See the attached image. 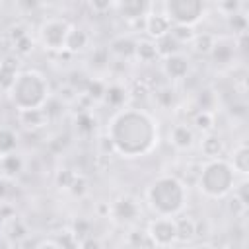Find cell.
I'll return each instance as SVG.
<instances>
[{
    "label": "cell",
    "instance_id": "10",
    "mask_svg": "<svg viewBox=\"0 0 249 249\" xmlns=\"http://www.w3.org/2000/svg\"><path fill=\"white\" fill-rule=\"evenodd\" d=\"M171 27L173 25L163 12H148L144 16V29L152 41H160V39L167 37Z\"/></svg>",
    "mask_w": 249,
    "mask_h": 249
},
{
    "label": "cell",
    "instance_id": "4",
    "mask_svg": "<svg viewBox=\"0 0 249 249\" xmlns=\"http://www.w3.org/2000/svg\"><path fill=\"white\" fill-rule=\"evenodd\" d=\"M235 187V171L224 158L206 160L198 175V191L212 200L228 196Z\"/></svg>",
    "mask_w": 249,
    "mask_h": 249
},
{
    "label": "cell",
    "instance_id": "2",
    "mask_svg": "<svg viewBox=\"0 0 249 249\" xmlns=\"http://www.w3.org/2000/svg\"><path fill=\"white\" fill-rule=\"evenodd\" d=\"M187 200H189V191L185 183L175 175L169 173L158 175L146 187V202L156 216L175 218L185 210Z\"/></svg>",
    "mask_w": 249,
    "mask_h": 249
},
{
    "label": "cell",
    "instance_id": "28",
    "mask_svg": "<svg viewBox=\"0 0 249 249\" xmlns=\"http://www.w3.org/2000/svg\"><path fill=\"white\" fill-rule=\"evenodd\" d=\"M228 21H230V27L233 29V33L245 35V31H247V18L241 12H235V14L228 16Z\"/></svg>",
    "mask_w": 249,
    "mask_h": 249
},
{
    "label": "cell",
    "instance_id": "16",
    "mask_svg": "<svg viewBox=\"0 0 249 249\" xmlns=\"http://www.w3.org/2000/svg\"><path fill=\"white\" fill-rule=\"evenodd\" d=\"M126 97H128V91H126L124 86H121V84H111V86H105V91H103V97H101V99H103L107 105H111V107H115V109L119 111V109L124 107Z\"/></svg>",
    "mask_w": 249,
    "mask_h": 249
},
{
    "label": "cell",
    "instance_id": "18",
    "mask_svg": "<svg viewBox=\"0 0 249 249\" xmlns=\"http://www.w3.org/2000/svg\"><path fill=\"white\" fill-rule=\"evenodd\" d=\"M19 123L25 128H41L49 123L47 109H33V111H19Z\"/></svg>",
    "mask_w": 249,
    "mask_h": 249
},
{
    "label": "cell",
    "instance_id": "24",
    "mask_svg": "<svg viewBox=\"0 0 249 249\" xmlns=\"http://www.w3.org/2000/svg\"><path fill=\"white\" fill-rule=\"evenodd\" d=\"M16 74H18V60L16 58H4L0 62V86H4L8 89V86L12 84Z\"/></svg>",
    "mask_w": 249,
    "mask_h": 249
},
{
    "label": "cell",
    "instance_id": "17",
    "mask_svg": "<svg viewBox=\"0 0 249 249\" xmlns=\"http://www.w3.org/2000/svg\"><path fill=\"white\" fill-rule=\"evenodd\" d=\"M134 56H136L140 62H144V64H150V62H154L156 58H160L156 41H152V39L136 41V45H134Z\"/></svg>",
    "mask_w": 249,
    "mask_h": 249
},
{
    "label": "cell",
    "instance_id": "9",
    "mask_svg": "<svg viewBox=\"0 0 249 249\" xmlns=\"http://www.w3.org/2000/svg\"><path fill=\"white\" fill-rule=\"evenodd\" d=\"M161 72L165 74V78H169L171 82H179V80H185L187 74L191 72V60L187 54L183 53H173V54H167L163 56V62H161Z\"/></svg>",
    "mask_w": 249,
    "mask_h": 249
},
{
    "label": "cell",
    "instance_id": "12",
    "mask_svg": "<svg viewBox=\"0 0 249 249\" xmlns=\"http://www.w3.org/2000/svg\"><path fill=\"white\" fill-rule=\"evenodd\" d=\"M228 161H230V165H231V169H233L235 173H239L243 179L247 177V173H249V146H247L245 140H241V142L233 148L231 158H230Z\"/></svg>",
    "mask_w": 249,
    "mask_h": 249
},
{
    "label": "cell",
    "instance_id": "30",
    "mask_svg": "<svg viewBox=\"0 0 249 249\" xmlns=\"http://www.w3.org/2000/svg\"><path fill=\"white\" fill-rule=\"evenodd\" d=\"M233 196H235V200L245 208L247 206V181L243 179L237 187H233Z\"/></svg>",
    "mask_w": 249,
    "mask_h": 249
},
{
    "label": "cell",
    "instance_id": "5",
    "mask_svg": "<svg viewBox=\"0 0 249 249\" xmlns=\"http://www.w3.org/2000/svg\"><path fill=\"white\" fill-rule=\"evenodd\" d=\"M206 6L200 0H167L163 4V14L171 25L193 27L204 18Z\"/></svg>",
    "mask_w": 249,
    "mask_h": 249
},
{
    "label": "cell",
    "instance_id": "32",
    "mask_svg": "<svg viewBox=\"0 0 249 249\" xmlns=\"http://www.w3.org/2000/svg\"><path fill=\"white\" fill-rule=\"evenodd\" d=\"M142 249H150V247H142Z\"/></svg>",
    "mask_w": 249,
    "mask_h": 249
},
{
    "label": "cell",
    "instance_id": "31",
    "mask_svg": "<svg viewBox=\"0 0 249 249\" xmlns=\"http://www.w3.org/2000/svg\"><path fill=\"white\" fill-rule=\"evenodd\" d=\"M35 249H68L60 239H54V237H47V239H41Z\"/></svg>",
    "mask_w": 249,
    "mask_h": 249
},
{
    "label": "cell",
    "instance_id": "14",
    "mask_svg": "<svg viewBox=\"0 0 249 249\" xmlns=\"http://www.w3.org/2000/svg\"><path fill=\"white\" fill-rule=\"evenodd\" d=\"M88 45H89V35H88V31H86L84 27L70 25V31H68V37H66L64 51L76 54V53H82Z\"/></svg>",
    "mask_w": 249,
    "mask_h": 249
},
{
    "label": "cell",
    "instance_id": "20",
    "mask_svg": "<svg viewBox=\"0 0 249 249\" xmlns=\"http://www.w3.org/2000/svg\"><path fill=\"white\" fill-rule=\"evenodd\" d=\"M4 230H6L8 237L14 239V241H21V239H25L27 233H29L27 224H25L21 218H16V216H12L10 220L4 222Z\"/></svg>",
    "mask_w": 249,
    "mask_h": 249
},
{
    "label": "cell",
    "instance_id": "22",
    "mask_svg": "<svg viewBox=\"0 0 249 249\" xmlns=\"http://www.w3.org/2000/svg\"><path fill=\"white\" fill-rule=\"evenodd\" d=\"M193 49L200 54H210L214 45H216V37L212 33H195L193 37Z\"/></svg>",
    "mask_w": 249,
    "mask_h": 249
},
{
    "label": "cell",
    "instance_id": "15",
    "mask_svg": "<svg viewBox=\"0 0 249 249\" xmlns=\"http://www.w3.org/2000/svg\"><path fill=\"white\" fill-rule=\"evenodd\" d=\"M23 165H25V161H23V158L18 152H14L10 156H4L0 160V175L4 179L12 181V179H16L23 171Z\"/></svg>",
    "mask_w": 249,
    "mask_h": 249
},
{
    "label": "cell",
    "instance_id": "13",
    "mask_svg": "<svg viewBox=\"0 0 249 249\" xmlns=\"http://www.w3.org/2000/svg\"><path fill=\"white\" fill-rule=\"evenodd\" d=\"M224 148H226V146H224V140H222V136L216 134V132H208V134H204L202 140H200V154H202L206 160H218V158H222Z\"/></svg>",
    "mask_w": 249,
    "mask_h": 249
},
{
    "label": "cell",
    "instance_id": "21",
    "mask_svg": "<svg viewBox=\"0 0 249 249\" xmlns=\"http://www.w3.org/2000/svg\"><path fill=\"white\" fill-rule=\"evenodd\" d=\"M115 8L121 10V14L126 16V18H144L148 14V8L150 6L144 4V2L132 0V2H119V4H115Z\"/></svg>",
    "mask_w": 249,
    "mask_h": 249
},
{
    "label": "cell",
    "instance_id": "7",
    "mask_svg": "<svg viewBox=\"0 0 249 249\" xmlns=\"http://www.w3.org/2000/svg\"><path fill=\"white\" fill-rule=\"evenodd\" d=\"M68 31H70V23L66 19H62V18H49L39 27V41H41L45 51L60 53V51H64Z\"/></svg>",
    "mask_w": 249,
    "mask_h": 249
},
{
    "label": "cell",
    "instance_id": "11",
    "mask_svg": "<svg viewBox=\"0 0 249 249\" xmlns=\"http://www.w3.org/2000/svg\"><path fill=\"white\" fill-rule=\"evenodd\" d=\"M195 140H196L195 128H193L191 124H187V123H177V124H173L171 130H169V144H171L175 150H179V152L191 150V148L195 146Z\"/></svg>",
    "mask_w": 249,
    "mask_h": 249
},
{
    "label": "cell",
    "instance_id": "23",
    "mask_svg": "<svg viewBox=\"0 0 249 249\" xmlns=\"http://www.w3.org/2000/svg\"><path fill=\"white\" fill-rule=\"evenodd\" d=\"M193 124H195V128L200 130L202 134H208V132H212L214 126H216V117H214V113H210V111H198V113L193 117Z\"/></svg>",
    "mask_w": 249,
    "mask_h": 249
},
{
    "label": "cell",
    "instance_id": "8",
    "mask_svg": "<svg viewBox=\"0 0 249 249\" xmlns=\"http://www.w3.org/2000/svg\"><path fill=\"white\" fill-rule=\"evenodd\" d=\"M146 237L154 247H171L177 243V220L156 216L146 226Z\"/></svg>",
    "mask_w": 249,
    "mask_h": 249
},
{
    "label": "cell",
    "instance_id": "26",
    "mask_svg": "<svg viewBox=\"0 0 249 249\" xmlns=\"http://www.w3.org/2000/svg\"><path fill=\"white\" fill-rule=\"evenodd\" d=\"M169 37L177 43V45H183V43H191L193 37H195V31L193 27H181V25H173L171 31H169Z\"/></svg>",
    "mask_w": 249,
    "mask_h": 249
},
{
    "label": "cell",
    "instance_id": "6",
    "mask_svg": "<svg viewBox=\"0 0 249 249\" xmlns=\"http://www.w3.org/2000/svg\"><path fill=\"white\" fill-rule=\"evenodd\" d=\"M107 214L113 220V224L121 228H130L140 220L142 206L138 198H134L132 195H121L107 206Z\"/></svg>",
    "mask_w": 249,
    "mask_h": 249
},
{
    "label": "cell",
    "instance_id": "27",
    "mask_svg": "<svg viewBox=\"0 0 249 249\" xmlns=\"http://www.w3.org/2000/svg\"><path fill=\"white\" fill-rule=\"evenodd\" d=\"M210 54H212L218 62H228V60L231 58V54H233V49H231V45H228V43L216 39V45H214V49H212Z\"/></svg>",
    "mask_w": 249,
    "mask_h": 249
},
{
    "label": "cell",
    "instance_id": "29",
    "mask_svg": "<svg viewBox=\"0 0 249 249\" xmlns=\"http://www.w3.org/2000/svg\"><path fill=\"white\" fill-rule=\"evenodd\" d=\"M78 249H105L101 239L95 237V235H86L78 241Z\"/></svg>",
    "mask_w": 249,
    "mask_h": 249
},
{
    "label": "cell",
    "instance_id": "1",
    "mask_svg": "<svg viewBox=\"0 0 249 249\" xmlns=\"http://www.w3.org/2000/svg\"><path fill=\"white\" fill-rule=\"evenodd\" d=\"M107 140L111 150L124 160L144 158L158 148L160 123L144 109L123 107L107 123Z\"/></svg>",
    "mask_w": 249,
    "mask_h": 249
},
{
    "label": "cell",
    "instance_id": "25",
    "mask_svg": "<svg viewBox=\"0 0 249 249\" xmlns=\"http://www.w3.org/2000/svg\"><path fill=\"white\" fill-rule=\"evenodd\" d=\"M134 45L136 41H132L130 37H117L111 43V51L121 56H134Z\"/></svg>",
    "mask_w": 249,
    "mask_h": 249
},
{
    "label": "cell",
    "instance_id": "3",
    "mask_svg": "<svg viewBox=\"0 0 249 249\" xmlns=\"http://www.w3.org/2000/svg\"><path fill=\"white\" fill-rule=\"evenodd\" d=\"M10 103L19 111H33L45 109L51 97L49 80L39 70H21L16 74L12 84L8 86Z\"/></svg>",
    "mask_w": 249,
    "mask_h": 249
},
{
    "label": "cell",
    "instance_id": "19",
    "mask_svg": "<svg viewBox=\"0 0 249 249\" xmlns=\"http://www.w3.org/2000/svg\"><path fill=\"white\" fill-rule=\"evenodd\" d=\"M18 132L12 126H0V160L18 150Z\"/></svg>",
    "mask_w": 249,
    "mask_h": 249
}]
</instances>
